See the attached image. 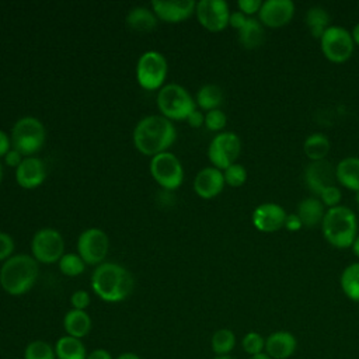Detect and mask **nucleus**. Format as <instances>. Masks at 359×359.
<instances>
[{
    "mask_svg": "<svg viewBox=\"0 0 359 359\" xmlns=\"http://www.w3.org/2000/svg\"><path fill=\"white\" fill-rule=\"evenodd\" d=\"M1 178H3V168H1V165H0V182H1Z\"/></svg>",
    "mask_w": 359,
    "mask_h": 359,
    "instance_id": "52",
    "label": "nucleus"
},
{
    "mask_svg": "<svg viewBox=\"0 0 359 359\" xmlns=\"http://www.w3.org/2000/svg\"><path fill=\"white\" fill-rule=\"evenodd\" d=\"M352 248H353V252L356 257H359V236L355 238L353 244H352Z\"/></svg>",
    "mask_w": 359,
    "mask_h": 359,
    "instance_id": "49",
    "label": "nucleus"
},
{
    "mask_svg": "<svg viewBox=\"0 0 359 359\" xmlns=\"http://www.w3.org/2000/svg\"><path fill=\"white\" fill-rule=\"evenodd\" d=\"M303 151L311 161L324 160L330 151V140L323 133H313L304 140Z\"/></svg>",
    "mask_w": 359,
    "mask_h": 359,
    "instance_id": "27",
    "label": "nucleus"
},
{
    "mask_svg": "<svg viewBox=\"0 0 359 359\" xmlns=\"http://www.w3.org/2000/svg\"><path fill=\"white\" fill-rule=\"evenodd\" d=\"M53 348L56 359H86L88 353L84 342L70 335H63L57 338Z\"/></svg>",
    "mask_w": 359,
    "mask_h": 359,
    "instance_id": "22",
    "label": "nucleus"
},
{
    "mask_svg": "<svg viewBox=\"0 0 359 359\" xmlns=\"http://www.w3.org/2000/svg\"><path fill=\"white\" fill-rule=\"evenodd\" d=\"M306 22H307V27H309L311 35L314 38L320 39L323 36V34L325 32V29L328 28L330 15H328L327 10H324L323 7L314 6L307 10Z\"/></svg>",
    "mask_w": 359,
    "mask_h": 359,
    "instance_id": "30",
    "label": "nucleus"
},
{
    "mask_svg": "<svg viewBox=\"0 0 359 359\" xmlns=\"http://www.w3.org/2000/svg\"><path fill=\"white\" fill-rule=\"evenodd\" d=\"M324 238L337 248L351 247L356 238L358 224L355 213L342 205L330 208L321 222Z\"/></svg>",
    "mask_w": 359,
    "mask_h": 359,
    "instance_id": "4",
    "label": "nucleus"
},
{
    "mask_svg": "<svg viewBox=\"0 0 359 359\" xmlns=\"http://www.w3.org/2000/svg\"><path fill=\"white\" fill-rule=\"evenodd\" d=\"M91 287L101 300L107 303H119L132 293L133 278L122 265L104 262L93 272Z\"/></svg>",
    "mask_w": 359,
    "mask_h": 359,
    "instance_id": "2",
    "label": "nucleus"
},
{
    "mask_svg": "<svg viewBox=\"0 0 359 359\" xmlns=\"http://www.w3.org/2000/svg\"><path fill=\"white\" fill-rule=\"evenodd\" d=\"M14 251V241L7 233H0V261L8 259Z\"/></svg>",
    "mask_w": 359,
    "mask_h": 359,
    "instance_id": "39",
    "label": "nucleus"
},
{
    "mask_svg": "<svg viewBox=\"0 0 359 359\" xmlns=\"http://www.w3.org/2000/svg\"><path fill=\"white\" fill-rule=\"evenodd\" d=\"M90 294L86 292V290H76L72 296H70V303H72V307L74 310H86L88 306H90Z\"/></svg>",
    "mask_w": 359,
    "mask_h": 359,
    "instance_id": "38",
    "label": "nucleus"
},
{
    "mask_svg": "<svg viewBox=\"0 0 359 359\" xmlns=\"http://www.w3.org/2000/svg\"><path fill=\"white\" fill-rule=\"evenodd\" d=\"M355 198H356V202L359 203V192H356V195H355Z\"/></svg>",
    "mask_w": 359,
    "mask_h": 359,
    "instance_id": "53",
    "label": "nucleus"
},
{
    "mask_svg": "<svg viewBox=\"0 0 359 359\" xmlns=\"http://www.w3.org/2000/svg\"><path fill=\"white\" fill-rule=\"evenodd\" d=\"M294 14V4L290 0H266L262 3L258 17L259 22L269 28L286 25Z\"/></svg>",
    "mask_w": 359,
    "mask_h": 359,
    "instance_id": "14",
    "label": "nucleus"
},
{
    "mask_svg": "<svg viewBox=\"0 0 359 359\" xmlns=\"http://www.w3.org/2000/svg\"><path fill=\"white\" fill-rule=\"evenodd\" d=\"M59 269L66 276H77L84 271V261L77 254H65L59 259Z\"/></svg>",
    "mask_w": 359,
    "mask_h": 359,
    "instance_id": "33",
    "label": "nucleus"
},
{
    "mask_svg": "<svg viewBox=\"0 0 359 359\" xmlns=\"http://www.w3.org/2000/svg\"><path fill=\"white\" fill-rule=\"evenodd\" d=\"M286 219L285 209L278 203H262L252 212V224L264 233L278 231L283 227Z\"/></svg>",
    "mask_w": 359,
    "mask_h": 359,
    "instance_id": "15",
    "label": "nucleus"
},
{
    "mask_svg": "<svg viewBox=\"0 0 359 359\" xmlns=\"http://www.w3.org/2000/svg\"><path fill=\"white\" fill-rule=\"evenodd\" d=\"M4 160H6V164L8 167H18L24 158H22V154L20 151H17L15 149H10L7 151V154L4 156Z\"/></svg>",
    "mask_w": 359,
    "mask_h": 359,
    "instance_id": "42",
    "label": "nucleus"
},
{
    "mask_svg": "<svg viewBox=\"0 0 359 359\" xmlns=\"http://www.w3.org/2000/svg\"><path fill=\"white\" fill-rule=\"evenodd\" d=\"M126 24L137 32H149L156 28L157 17L146 7H135L126 15Z\"/></svg>",
    "mask_w": 359,
    "mask_h": 359,
    "instance_id": "26",
    "label": "nucleus"
},
{
    "mask_svg": "<svg viewBox=\"0 0 359 359\" xmlns=\"http://www.w3.org/2000/svg\"><path fill=\"white\" fill-rule=\"evenodd\" d=\"M304 178L307 187L314 194L320 195L325 188L334 185V181L337 180V172L332 164L325 160L311 161L306 168Z\"/></svg>",
    "mask_w": 359,
    "mask_h": 359,
    "instance_id": "16",
    "label": "nucleus"
},
{
    "mask_svg": "<svg viewBox=\"0 0 359 359\" xmlns=\"http://www.w3.org/2000/svg\"><path fill=\"white\" fill-rule=\"evenodd\" d=\"M247 20H248V17H247L245 14H243L241 11H234V13L230 14L229 24H230L233 28H236V29L240 31V29L244 27V24L247 22Z\"/></svg>",
    "mask_w": 359,
    "mask_h": 359,
    "instance_id": "41",
    "label": "nucleus"
},
{
    "mask_svg": "<svg viewBox=\"0 0 359 359\" xmlns=\"http://www.w3.org/2000/svg\"><path fill=\"white\" fill-rule=\"evenodd\" d=\"M353 45L351 32L342 27H328L320 38L323 55L334 63L346 62L352 56Z\"/></svg>",
    "mask_w": 359,
    "mask_h": 359,
    "instance_id": "8",
    "label": "nucleus"
},
{
    "mask_svg": "<svg viewBox=\"0 0 359 359\" xmlns=\"http://www.w3.org/2000/svg\"><path fill=\"white\" fill-rule=\"evenodd\" d=\"M46 177V167L38 157H25L15 170V180L25 189L36 188Z\"/></svg>",
    "mask_w": 359,
    "mask_h": 359,
    "instance_id": "18",
    "label": "nucleus"
},
{
    "mask_svg": "<svg viewBox=\"0 0 359 359\" xmlns=\"http://www.w3.org/2000/svg\"><path fill=\"white\" fill-rule=\"evenodd\" d=\"M341 191L338 187L335 185H331L328 188H325L321 194H320V201L323 202L324 206H328V208H335L339 205L341 202Z\"/></svg>",
    "mask_w": 359,
    "mask_h": 359,
    "instance_id": "37",
    "label": "nucleus"
},
{
    "mask_svg": "<svg viewBox=\"0 0 359 359\" xmlns=\"http://www.w3.org/2000/svg\"><path fill=\"white\" fill-rule=\"evenodd\" d=\"M213 359H234V358H231L230 355H223V356H215Z\"/></svg>",
    "mask_w": 359,
    "mask_h": 359,
    "instance_id": "51",
    "label": "nucleus"
},
{
    "mask_svg": "<svg viewBox=\"0 0 359 359\" xmlns=\"http://www.w3.org/2000/svg\"><path fill=\"white\" fill-rule=\"evenodd\" d=\"M157 105L167 119H187L196 108L189 93L180 84H167L157 94Z\"/></svg>",
    "mask_w": 359,
    "mask_h": 359,
    "instance_id": "5",
    "label": "nucleus"
},
{
    "mask_svg": "<svg viewBox=\"0 0 359 359\" xmlns=\"http://www.w3.org/2000/svg\"><path fill=\"white\" fill-rule=\"evenodd\" d=\"M10 147H11V140L3 130H0V157L6 156Z\"/></svg>",
    "mask_w": 359,
    "mask_h": 359,
    "instance_id": "46",
    "label": "nucleus"
},
{
    "mask_svg": "<svg viewBox=\"0 0 359 359\" xmlns=\"http://www.w3.org/2000/svg\"><path fill=\"white\" fill-rule=\"evenodd\" d=\"M153 11L156 17L165 22H180L187 20L196 8V3L194 0H177V1H163L154 0L151 1Z\"/></svg>",
    "mask_w": 359,
    "mask_h": 359,
    "instance_id": "17",
    "label": "nucleus"
},
{
    "mask_svg": "<svg viewBox=\"0 0 359 359\" xmlns=\"http://www.w3.org/2000/svg\"><path fill=\"white\" fill-rule=\"evenodd\" d=\"M248 359H271V358L264 352V353H258V355H254V356H248Z\"/></svg>",
    "mask_w": 359,
    "mask_h": 359,
    "instance_id": "50",
    "label": "nucleus"
},
{
    "mask_svg": "<svg viewBox=\"0 0 359 359\" xmlns=\"http://www.w3.org/2000/svg\"><path fill=\"white\" fill-rule=\"evenodd\" d=\"M224 175V182L229 184L230 187H241L245 180H247V171L241 164H231L230 167H227L223 172Z\"/></svg>",
    "mask_w": 359,
    "mask_h": 359,
    "instance_id": "35",
    "label": "nucleus"
},
{
    "mask_svg": "<svg viewBox=\"0 0 359 359\" xmlns=\"http://www.w3.org/2000/svg\"><path fill=\"white\" fill-rule=\"evenodd\" d=\"M45 143V128L42 122L34 116H24L18 119L11 130L13 149L22 156H32Z\"/></svg>",
    "mask_w": 359,
    "mask_h": 359,
    "instance_id": "6",
    "label": "nucleus"
},
{
    "mask_svg": "<svg viewBox=\"0 0 359 359\" xmlns=\"http://www.w3.org/2000/svg\"><path fill=\"white\" fill-rule=\"evenodd\" d=\"M337 180L345 188L359 192V158L346 157L338 163L335 167Z\"/></svg>",
    "mask_w": 359,
    "mask_h": 359,
    "instance_id": "23",
    "label": "nucleus"
},
{
    "mask_svg": "<svg viewBox=\"0 0 359 359\" xmlns=\"http://www.w3.org/2000/svg\"><path fill=\"white\" fill-rule=\"evenodd\" d=\"M63 328L66 335L83 339L93 328L91 317L86 310H69L63 317Z\"/></svg>",
    "mask_w": 359,
    "mask_h": 359,
    "instance_id": "21",
    "label": "nucleus"
},
{
    "mask_svg": "<svg viewBox=\"0 0 359 359\" xmlns=\"http://www.w3.org/2000/svg\"><path fill=\"white\" fill-rule=\"evenodd\" d=\"M195 13L199 24L210 32L223 31L229 25L230 11L224 0H201Z\"/></svg>",
    "mask_w": 359,
    "mask_h": 359,
    "instance_id": "13",
    "label": "nucleus"
},
{
    "mask_svg": "<svg viewBox=\"0 0 359 359\" xmlns=\"http://www.w3.org/2000/svg\"><path fill=\"white\" fill-rule=\"evenodd\" d=\"M115 359H142V358L135 352H122Z\"/></svg>",
    "mask_w": 359,
    "mask_h": 359,
    "instance_id": "47",
    "label": "nucleus"
},
{
    "mask_svg": "<svg viewBox=\"0 0 359 359\" xmlns=\"http://www.w3.org/2000/svg\"><path fill=\"white\" fill-rule=\"evenodd\" d=\"M150 172L156 182L165 189H177L184 180V170L180 160L168 151H163L151 158Z\"/></svg>",
    "mask_w": 359,
    "mask_h": 359,
    "instance_id": "9",
    "label": "nucleus"
},
{
    "mask_svg": "<svg viewBox=\"0 0 359 359\" xmlns=\"http://www.w3.org/2000/svg\"><path fill=\"white\" fill-rule=\"evenodd\" d=\"M236 334L229 328H219L210 338V348L216 356L229 355L236 346Z\"/></svg>",
    "mask_w": 359,
    "mask_h": 359,
    "instance_id": "29",
    "label": "nucleus"
},
{
    "mask_svg": "<svg viewBox=\"0 0 359 359\" xmlns=\"http://www.w3.org/2000/svg\"><path fill=\"white\" fill-rule=\"evenodd\" d=\"M265 38L262 24L255 18H248L244 27L238 31V41L247 49H255L262 45Z\"/></svg>",
    "mask_w": 359,
    "mask_h": 359,
    "instance_id": "25",
    "label": "nucleus"
},
{
    "mask_svg": "<svg viewBox=\"0 0 359 359\" xmlns=\"http://www.w3.org/2000/svg\"><path fill=\"white\" fill-rule=\"evenodd\" d=\"M241 348L248 356L264 353L265 352V338L255 331H250L243 337Z\"/></svg>",
    "mask_w": 359,
    "mask_h": 359,
    "instance_id": "34",
    "label": "nucleus"
},
{
    "mask_svg": "<svg viewBox=\"0 0 359 359\" xmlns=\"http://www.w3.org/2000/svg\"><path fill=\"white\" fill-rule=\"evenodd\" d=\"M77 248L79 255L86 264L98 265L108 254V236L100 229H87L80 234Z\"/></svg>",
    "mask_w": 359,
    "mask_h": 359,
    "instance_id": "12",
    "label": "nucleus"
},
{
    "mask_svg": "<svg viewBox=\"0 0 359 359\" xmlns=\"http://www.w3.org/2000/svg\"><path fill=\"white\" fill-rule=\"evenodd\" d=\"M341 289L344 294L359 303V262L348 265L341 275Z\"/></svg>",
    "mask_w": 359,
    "mask_h": 359,
    "instance_id": "28",
    "label": "nucleus"
},
{
    "mask_svg": "<svg viewBox=\"0 0 359 359\" xmlns=\"http://www.w3.org/2000/svg\"><path fill=\"white\" fill-rule=\"evenodd\" d=\"M167 76L165 57L156 50L144 52L136 66V79L140 87L153 91L163 86Z\"/></svg>",
    "mask_w": 359,
    "mask_h": 359,
    "instance_id": "7",
    "label": "nucleus"
},
{
    "mask_svg": "<svg viewBox=\"0 0 359 359\" xmlns=\"http://www.w3.org/2000/svg\"><path fill=\"white\" fill-rule=\"evenodd\" d=\"M86 359H114L111 352L104 348H95L87 353Z\"/></svg>",
    "mask_w": 359,
    "mask_h": 359,
    "instance_id": "44",
    "label": "nucleus"
},
{
    "mask_svg": "<svg viewBox=\"0 0 359 359\" xmlns=\"http://www.w3.org/2000/svg\"><path fill=\"white\" fill-rule=\"evenodd\" d=\"M296 348L297 339L289 331H273L265 338V353L271 359H289Z\"/></svg>",
    "mask_w": 359,
    "mask_h": 359,
    "instance_id": "20",
    "label": "nucleus"
},
{
    "mask_svg": "<svg viewBox=\"0 0 359 359\" xmlns=\"http://www.w3.org/2000/svg\"><path fill=\"white\" fill-rule=\"evenodd\" d=\"M324 215V205L318 198H307L297 206V216L306 227H313L321 223Z\"/></svg>",
    "mask_w": 359,
    "mask_h": 359,
    "instance_id": "24",
    "label": "nucleus"
},
{
    "mask_svg": "<svg viewBox=\"0 0 359 359\" xmlns=\"http://www.w3.org/2000/svg\"><path fill=\"white\" fill-rule=\"evenodd\" d=\"M175 137L177 133L174 125L163 115L143 118L133 130V143L136 149L151 157L165 151L174 143Z\"/></svg>",
    "mask_w": 359,
    "mask_h": 359,
    "instance_id": "1",
    "label": "nucleus"
},
{
    "mask_svg": "<svg viewBox=\"0 0 359 359\" xmlns=\"http://www.w3.org/2000/svg\"><path fill=\"white\" fill-rule=\"evenodd\" d=\"M241 151L240 137L233 132H223L213 137L208 149V157L213 167L226 170L236 163Z\"/></svg>",
    "mask_w": 359,
    "mask_h": 359,
    "instance_id": "10",
    "label": "nucleus"
},
{
    "mask_svg": "<svg viewBox=\"0 0 359 359\" xmlns=\"http://www.w3.org/2000/svg\"><path fill=\"white\" fill-rule=\"evenodd\" d=\"M22 359H56L55 348L48 341L34 339L25 345Z\"/></svg>",
    "mask_w": 359,
    "mask_h": 359,
    "instance_id": "32",
    "label": "nucleus"
},
{
    "mask_svg": "<svg viewBox=\"0 0 359 359\" xmlns=\"http://www.w3.org/2000/svg\"><path fill=\"white\" fill-rule=\"evenodd\" d=\"M226 122H227V118L224 115L223 111L220 109H213V111H209L206 115H205V125L209 130L212 132H217V130H222L224 126H226Z\"/></svg>",
    "mask_w": 359,
    "mask_h": 359,
    "instance_id": "36",
    "label": "nucleus"
},
{
    "mask_svg": "<svg viewBox=\"0 0 359 359\" xmlns=\"http://www.w3.org/2000/svg\"><path fill=\"white\" fill-rule=\"evenodd\" d=\"M187 121H188V123L192 126V128H199V126H202L203 123H205V116L202 115V112H199V111H194L188 118H187Z\"/></svg>",
    "mask_w": 359,
    "mask_h": 359,
    "instance_id": "45",
    "label": "nucleus"
},
{
    "mask_svg": "<svg viewBox=\"0 0 359 359\" xmlns=\"http://www.w3.org/2000/svg\"><path fill=\"white\" fill-rule=\"evenodd\" d=\"M240 11L245 15H251V14H255L259 11L262 3L259 0H240L237 3Z\"/></svg>",
    "mask_w": 359,
    "mask_h": 359,
    "instance_id": "40",
    "label": "nucleus"
},
{
    "mask_svg": "<svg viewBox=\"0 0 359 359\" xmlns=\"http://www.w3.org/2000/svg\"><path fill=\"white\" fill-rule=\"evenodd\" d=\"M38 275V261L27 254H17L3 264L0 269V285L6 293L21 296L32 289Z\"/></svg>",
    "mask_w": 359,
    "mask_h": 359,
    "instance_id": "3",
    "label": "nucleus"
},
{
    "mask_svg": "<svg viewBox=\"0 0 359 359\" xmlns=\"http://www.w3.org/2000/svg\"><path fill=\"white\" fill-rule=\"evenodd\" d=\"M303 226L300 217L297 216V213H293V215H286V219H285V224L283 227H286L289 231H297L300 230Z\"/></svg>",
    "mask_w": 359,
    "mask_h": 359,
    "instance_id": "43",
    "label": "nucleus"
},
{
    "mask_svg": "<svg viewBox=\"0 0 359 359\" xmlns=\"http://www.w3.org/2000/svg\"><path fill=\"white\" fill-rule=\"evenodd\" d=\"M31 250L36 261L43 264H52L59 261L65 255V241L57 230L41 229L35 233L32 238Z\"/></svg>",
    "mask_w": 359,
    "mask_h": 359,
    "instance_id": "11",
    "label": "nucleus"
},
{
    "mask_svg": "<svg viewBox=\"0 0 359 359\" xmlns=\"http://www.w3.org/2000/svg\"><path fill=\"white\" fill-rule=\"evenodd\" d=\"M223 187L224 175L216 167L202 168L194 180V189L203 199H210L219 195L223 191Z\"/></svg>",
    "mask_w": 359,
    "mask_h": 359,
    "instance_id": "19",
    "label": "nucleus"
},
{
    "mask_svg": "<svg viewBox=\"0 0 359 359\" xmlns=\"http://www.w3.org/2000/svg\"><path fill=\"white\" fill-rule=\"evenodd\" d=\"M351 35H352V39H353V43H356V45H359V22L353 27V29H352V32H351Z\"/></svg>",
    "mask_w": 359,
    "mask_h": 359,
    "instance_id": "48",
    "label": "nucleus"
},
{
    "mask_svg": "<svg viewBox=\"0 0 359 359\" xmlns=\"http://www.w3.org/2000/svg\"><path fill=\"white\" fill-rule=\"evenodd\" d=\"M222 100H223V93L220 87L215 84L202 86L196 94V104L208 112L217 109V107L222 104Z\"/></svg>",
    "mask_w": 359,
    "mask_h": 359,
    "instance_id": "31",
    "label": "nucleus"
}]
</instances>
